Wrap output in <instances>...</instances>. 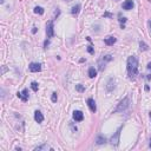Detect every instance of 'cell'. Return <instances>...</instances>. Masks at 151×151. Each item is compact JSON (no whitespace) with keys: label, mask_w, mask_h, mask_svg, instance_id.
Here are the masks:
<instances>
[{"label":"cell","mask_w":151,"mask_h":151,"mask_svg":"<svg viewBox=\"0 0 151 151\" xmlns=\"http://www.w3.org/2000/svg\"><path fill=\"white\" fill-rule=\"evenodd\" d=\"M37 32V27H33V30H32V33H35Z\"/></svg>","instance_id":"484cf974"},{"label":"cell","mask_w":151,"mask_h":151,"mask_svg":"<svg viewBox=\"0 0 151 151\" xmlns=\"http://www.w3.org/2000/svg\"><path fill=\"white\" fill-rule=\"evenodd\" d=\"M150 117H151V112H150Z\"/></svg>","instance_id":"4dcf8cb0"},{"label":"cell","mask_w":151,"mask_h":151,"mask_svg":"<svg viewBox=\"0 0 151 151\" xmlns=\"http://www.w3.org/2000/svg\"><path fill=\"white\" fill-rule=\"evenodd\" d=\"M31 87H32V90H33L34 92H37L38 89H39V85H38L37 82H32V84H31Z\"/></svg>","instance_id":"e0dca14e"},{"label":"cell","mask_w":151,"mask_h":151,"mask_svg":"<svg viewBox=\"0 0 151 151\" xmlns=\"http://www.w3.org/2000/svg\"><path fill=\"white\" fill-rule=\"evenodd\" d=\"M129 104H130V98H129V96L127 97H125L124 99H123L122 101H120L119 104H118V106L116 107V110H115V112H119V111H124L125 109L129 106Z\"/></svg>","instance_id":"3957f363"},{"label":"cell","mask_w":151,"mask_h":151,"mask_svg":"<svg viewBox=\"0 0 151 151\" xmlns=\"http://www.w3.org/2000/svg\"><path fill=\"white\" fill-rule=\"evenodd\" d=\"M46 34L47 38H52L54 35V30H53V20H50L46 27Z\"/></svg>","instance_id":"5b68a950"},{"label":"cell","mask_w":151,"mask_h":151,"mask_svg":"<svg viewBox=\"0 0 151 151\" xmlns=\"http://www.w3.org/2000/svg\"><path fill=\"white\" fill-rule=\"evenodd\" d=\"M73 119H74L76 122H82V120L84 119V115H83L82 111H74V112H73Z\"/></svg>","instance_id":"ba28073f"},{"label":"cell","mask_w":151,"mask_h":151,"mask_svg":"<svg viewBox=\"0 0 151 151\" xmlns=\"http://www.w3.org/2000/svg\"><path fill=\"white\" fill-rule=\"evenodd\" d=\"M119 21L122 23V25H123L124 23H126V18H124V17L122 18V14H120V13H119Z\"/></svg>","instance_id":"44dd1931"},{"label":"cell","mask_w":151,"mask_h":151,"mask_svg":"<svg viewBox=\"0 0 151 151\" xmlns=\"http://www.w3.org/2000/svg\"><path fill=\"white\" fill-rule=\"evenodd\" d=\"M47 149H50V150H52V148H48L47 145H41V146H37V148L34 149L35 151H39V150H47Z\"/></svg>","instance_id":"d6986e66"},{"label":"cell","mask_w":151,"mask_h":151,"mask_svg":"<svg viewBox=\"0 0 151 151\" xmlns=\"http://www.w3.org/2000/svg\"><path fill=\"white\" fill-rule=\"evenodd\" d=\"M105 142H106V139H105V137H103V136H98V137H97V139H96V143L98 144V145L104 144Z\"/></svg>","instance_id":"9a60e30c"},{"label":"cell","mask_w":151,"mask_h":151,"mask_svg":"<svg viewBox=\"0 0 151 151\" xmlns=\"http://www.w3.org/2000/svg\"><path fill=\"white\" fill-rule=\"evenodd\" d=\"M34 13H37V14H42L44 13V8L42 7H40V6H37L34 8Z\"/></svg>","instance_id":"ac0fdd59"},{"label":"cell","mask_w":151,"mask_h":151,"mask_svg":"<svg viewBox=\"0 0 151 151\" xmlns=\"http://www.w3.org/2000/svg\"><path fill=\"white\" fill-rule=\"evenodd\" d=\"M146 68H148V70H151V61L148 64V66H146Z\"/></svg>","instance_id":"d4e9b609"},{"label":"cell","mask_w":151,"mask_h":151,"mask_svg":"<svg viewBox=\"0 0 151 151\" xmlns=\"http://www.w3.org/2000/svg\"><path fill=\"white\" fill-rule=\"evenodd\" d=\"M34 119H35V122H38V123H42L44 116H42V113L40 112V111H35L34 112Z\"/></svg>","instance_id":"8fae6325"},{"label":"cell","mask_w":151,"mask_h":151,"mask_svg":"<svg viewBox=\"0 0 151 151\" xmlns=\"http://www.w3.org/2000/svg\"><path fill=\"white\" fill-rule=\"evenodd\" d=\"M122 129H123V126H120L119 129L116 131V133L111 137V144H112V145H115V146L118 145V142H119V136H120V131H122Z\"/></svg>","instance_id":"277c9868"},{"label":"cell","mask_w":151,"mask_h":151,"mask_svg":"<svg viewBox=\"0 0 151 151\" xmlns=\"http://www.w3.org/2000/svg\"><path fill=\"white\" fill-rule=\"evenodd\" d=\"M132 7H133V1L132 0H125L124 4H123V8L126 9V11L132 9Z\"/></svg>","instance_id":"30bf717a"},{"label":"cell","mask_w":151,"mask_h":151,"mask_svg":"<svg viewBox=\"0 0 151 151\" xmlns=\"http://www.w3.org/2000/svg\"><path fill=\"white\" fill-rule=\"evenodd\" d=\"M138 73V59L136 56H130L127 58V74L130 79H134Z\"/></svg>","instance_id":"6da1fadb"},{"label":"cell","mask_w":151,"mask_h":151,"mask_svg":"<svg viewBox=\"0 0 151 151\" xmlns=\"http://www.w3.org/2000/svg\"><path fill=\"white\" fill-rule=\"evenodd\" d=\"M17 96H18L23 101H27V99H28V90L24 89V91L23 92H18Z\"/></svg>","instance_id":"52a82bcc"},{"label":"cell","mask_w":151,"mask_h":151,"mask_svg":"<svg viewBox=\"0 0 151 151\" xmlns=\"http://www.w3.org/2000/svg\"><path fill=\"white\" fill-rule=\"evenodd\" d=\"M80 11V5H76V6L72 7V9H71V13L73 14V15H77L78 13H79Z\"/></svg>","instance_id":"4fadbf2b"},{"label":"cell","mask_w":151,"mask_h":151,"mask_svg":"<svg viewBox=\"0 0 151 151\" xmlns=\"http://www.w3.org/2000/svg\"><path fill=\"white\" fill-rule=\"evenodd\" d=\"M52 101H57V99H58V96H57V93L56 92H53V93H52Z\"/></svg>","instance_id":"7402d4cb"},{"label":"cell","mask_w":151,"mask_h":151,"mask_svg":"<svg viewBox=\"0 0 151 151\" xmlns=\"http://www.w3.org/2000/svg\"><path fill=\"white\" fill-rule=\"evenodd\" d=\"M149 26H150V31H151V20L149 21Z\"/></svg>","instance_id":"83f0119b"},{"label":"cell","mask_w":151,"mask_h":151,"mask_svg":"<svg viewBox=\"0 0 151 151\" xmlns=\"http://www.w3.org/2000/svg\"><path fill=\"white\" fill-rule=\"evenodd\" d=\"M139 46H141V50H142V51H148V50H149V46H148V45H146L144 41H141V42H139Z\"/></svg>","instance_id":"2e32d148"},{"label":"cell","mask_w":151,"mask_h":151,"mask_svg":"<svg viewBox=\"0 0 151 151\" xmlns=\"http://www.w3.org/2000/svg\"><path fill=\"white\" fill-rule=\"evenodd\" d=\"M28 68L31 72H39V71H41V65L39 63H31Z\"/></svg>","instance_id":"8992f818"},{"label":"cell","mask_w":151,"mask_h":151,"mask_svg":"<svg viewBox=\"0 0 151 151\" xmlns=\"http://www.w3.org/2000/svg\"><path fill=\"white\" fill-rule=\"evenodd\" d=\"M76 90H77L78 92H84V91H85V87L83 86L82 84H78L77 86H76Z\"/></svg>","instance_id":"ffe728a7"},{"label":"cell","mask_w":151,"mask_h":151,"mask_svg":"<svg viewBox=\"0 0 151 151\" xmlns=\"http://www.w3.org/2000/svg\"><path fill=\"white\" fill-rule=\"evenodd\" d=\"M67 1H71V0H67Z\"/></svg>","instance_id":"1f68e13d"},{"label":"cell","mask_w":151,"mask_h":151,"mask_svg":"<svg viewBox=\"0 0 151 151\" xmlns=\"http://www.w3.org/2000/svg\"><path fill=\"white\" fill-rule=\"evenodd\" d=\"M104 15H105V17H111V14H110V13H105Z\"/></svg>","instance_id":"4316f807"},{"label":"cell","mask_w":151,"mask_h":151,"mask_svg":"<svg viewBox=\"0 0 151 151\" xmlns=\"http://www.w3.org/2000/svg\"><path fill=\"white\" fill-rule=\"evenodd\" d=\"M97 76V71L94 70V67H90L89 68V77L90 78H94Z\"/></svg>","instance_id":"5bb4252c"},{"label":"cell","mask_w":151,"mask_h":151,"mask_svg":"<svg viewBox=\"0 0 151 151\" xmlns=\"http://www.w3.org/2000/svg\"><path fill=\"white\" fill-rule=\"evenodd\" d=\"M0 2H1V4H4V2H5V0H0Z\"/></svg>","instance_id":"f1b7e54d"},{"label":"cell","mask_w":151,"mask_h":151,"mask_svg":"<svg viewBox=\"0 0 151 151\" xmlns=\"http://www.w3.org/2000/svg\"><path fill=\"white\" fill-rule=\"evenodd\" d=\"M112 60V56L111 54H106V56H103L100 59L98 60V66H99V70L103 71L104 68H105L106 64L109 63V61Z\"/></svg>","instance_id":"7a4b0ae2"},{"label":"cell","mask_w":151,"mask_h":151,"mask_svg":"<svg viewBox=\"0 0 151 151\" xmlns=\"http://www.w3.org/2000/svg\"><path fill=\"white\" fill-rule=\"evenodd\" d=\"M150 148H151V139H150Z\"/></svg>","instance_id":"f546056e"},{"label":"cell","mask_w":151,"mask_h":151,"mask_svg":"<svg viewBox=\"0 0 151 151\" xmlns=\"http://www.w3.org/2000/svg\"><path fill=\"white\" fill-rule=\"evenodd\" d=\"M87 52H89V53H94V51H93V48H92V46L91 45H90V46H87Z\"/></svg>","instance_id":"603a6c76"},{"label":"cell","mask_w":151,"mask_h":151,"mask_svg":"<svg viewBox=\"0 0 151 151\" xmlns=\"http://www.w3.org/2000/svg\"><path fill=\"white\" fill-rule=\"evenodd\" d=\"M48 44H50V41H48V40H45V41H44V47H45V48H47V46H48Z\"/></svg>","instance_id":"cb8c5ba5"},{"label":"cell","mask_w":151,"mask_h":151,"mask_svg":"<svg viewBox=\"0 0 151 151\" xmlns=\"http://www.w3.org/2000/svg\"><path fill=\"white\" fill-rule=\"evenodd\" d=\"M87 105H89L90 110L92 111V112H96L97 111V106H96V101L93 100L92 98H89L87 99Z\"/></svg>","instance_id":"9c48e42d"},{"label":"cell","mask_w":151,"mask_h":151,"mask_svg":"<svg viewBox=\"0 0 151 151\" xmlns=\"http://www.w3.org/2000/svg\"><path fill=\"white\" fill-rule=\"evenodd\" d=\"M116 40H117V39H116L115 37H111V35H110V37H106L105 39H104V42H105L107 46H111V45H113L116 42Z\"/></svg>","instance_id":"7c38bea8"}]
</instances>
